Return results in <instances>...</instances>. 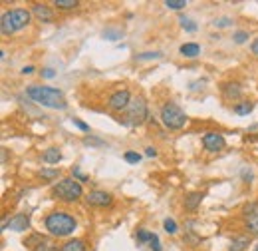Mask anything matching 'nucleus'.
<instances>
[{
  "mask_svg": "<svg viewBox=\"0 0 258 251\" xmlns=\"http://www.w3.org/2000/svg\"><path fill=\"white\" fill-rule=\"evenodd\" d=\"M84 144H86V146H90V144H92V146H102L104 142H102V140H94V138H86Z\"/></svg>",
  "mask_w": 258,
  "mask_h": 251,
  "instance_id": "obj_36",
  "label": "nucleus"
},
{
  "mask_svg": "<svg viewBox=\"0 0 258 251\" xmlns=\"http://www.w3.org/2000/svg\"><path fill=\"white\" fill-rule=\"evenodd\" d=\"M149 246H151V250L153 251H161V244H159V238H157V236H153V240H151Z\"/></svg>",
  "mask_w": 258,
  "mask_h": 251,
  "instance_id": "obj_35",
  "label": "nucleus"
},
{
  "mask_svg": "<svg viewBox=\"0 0 258 251\" xmlns=\"http://www.w3.org/2000/svg\"><path fill=\"white\" fill-rule=\"evenodd\" d=\"M32 14L40 20V22H52L54 20V12L48 4H34L32 6Z\"/></svg>",
  "mask_w": 258,
  "mask_h": 251,
  "instance_id": "obj_12",
  "label": "nucleus"
},
{
  "mask_svg": "<svg viewBox=\"0 0 258 251\" xmlns=\"http://www.w3.org/2000/svg\"><path fill=\"white\" fill-rule=\"evenodd\" d=\"M124 160H126L128 164H139V162H141V156H139L137 152H131V150H129V152L124 154Z\"/></svg>",
  "mask_w": 258,
  "mask_h": 251,
  "instance_id": "obj_27",
  "label": "nucleus"
},
{
  "mask_svg": "<svg viewBox=\"0 0 258 251\" xmlns=\"http://www.w3.org/2000/svg\"><path fill=\"white\" fill-rule=\"evenodd\" d=\"M104 38H110V40H120V38H122V32H120V30H106V32H104Z\"/></svg>",
  "mask_w": 258,
  "mask_h": 251,
  "instance_id": "obj_30",
  "label": "nucleus"
},
{
  "mask_svg": "<svg viewBox=\"0 0 258 251\" xmlns=\"http://www.w3.org/2000/svg\"><path fill=\"white\" fill-rule=\"evenodd\" d=\"M245 218H247V228H249V232H253L255 236H258V210L247 214Z\"/></svg>",
  "mask_w": 258,
  "mask_h": 251,
  "instance_id": "obj_19",
  "label": "nucleus"
},
{
  "mask_svg": "<svg viewBox=\"0 0 258 251\" xmlns=\"http://www.w3.org/2000/svg\"><path fill=\"white\" fill-rule=\"evenodd\" d=\"M249 246H251V238H247V236L235 238V240L231 242V246H229V251H245Z\"/></svg>",
  "mask_w": 258,
  "mask_h": 251,
  "instance_id": "obj_17",
  "label": "nucleus"
},
{
  "mask_svg": "<svg viewBox=\"0 0 258 251\" xmlns=\"http://www.w3.org/2000/svg\"><path fill=\"white\" fill-rule=\"evenodd\" d=\"M149 116V108H147V102L143 96H137L131 100V104L126 110V116L120 118L118 122L124 124V126H141Z\"/></svg>",
  "mask_w": 258,
  "mask_h": 251,
  "instance_id": "obj_5",
  "label": "nucleus"
},
{
  "mask_svg": "<svg viewBox=\"0 0 258 251\" xmlns=\"http://www.w3.org/2000/svg\"><path fill=\"white\" fill-rule=\"evenodd\" d=\"M60 160H62V152L58 148H48L42 154V162H46V164H58Z\"/></svg>",
  "mask_w": 258,
  "mask_h": 251,
  "instance_id": "obj_15",
  "label": "nucleus"
},
{
  "mask_svg": "<svg viewBox=\"0 0 258 251\" xmlns=\"http://www.w3.org/2000/svg\"><path fill=\"white\" fill-rule=\"evenodd\" d=\"M58 176H60V168H50V170L42 168L40 170V178H44V180H56Z\"/></svg>",
  "mask_w": 258,
  "mask_h": 251,
  "instance_id": "obj_20",
  "label": "nucleus"
},
{
  "mask_svg": "<svg viewBox=\"0 0 258 251\" xmlns=\"http://www.w3.org/2000/svg\"><path fill=\"white\" fill-rule=\"evenodd\" d=\"M26 94L30 100H34L36 104H42L46 108H52V110H66L68 108V102L64 98V92L58 90V88H52V86H28L26 88Z\"/></svg>",
  "mask_w": 258,
  "mask_h": 251,
  "instance_id": "obj_1",
  "label": "nucleus"
},
{
  "mask_svg": "<svg viewBox=\"0 0 258 251\" xmlns=\"http://www.w3.org/2000/svg\"><path fill=\"white\" fill-rule=\"evenodd\" d=\"M243 180H247V182H249V180H253V174H251V172H247V170H243Z\"/></svg>",
  "mask_w": 258,
  "mask_h": 251,
  "instance_id": "obj_40",
  "label": "nucleus"
},
{
  "mask_svg": "<svg viewBox=\"0 0 258 251\" xmlns=\"http://www.w3.org/2000/svg\"><path fill=\"white\" fill-rule=\"evenodd\" d=\"M251 48H253V52H255V54L258 56V38L255 40V42H253V46H251Z\"/></svg>",
  "mask_w": 258,
  "mask_h": 251,
  "instance_id": "obj_41",
  "label": "nucleus"
},
{
  "mask_svg": "<svg viewBox=\"0 0 258 251\" xmlns=\"http://www.w3.org/2000/svg\"><path fill=\"white\" fill-rule=\"evenodd\" d=\"M255 210H258V202H253V204H247V206L243 208V214L247 216V214H251V212H255Z\"/></svg>",
  "mask_w": 258,
  "mask_h": 251,
  "instance_id": "obj_34",
  "label": "nucleus"
},
{
  "mask_svg": "<svg viewBox=\"0 0 258 251\" xmlns=\"http://www.w3.org/2000/svg\"><path fill=\"white\" fill-rule=\"evenodd\" d=\"M34 72V66H24L22 68V74H32Z\"/></svg>",
  "mask_w": 258,
  "mask_h": 251,
  "instance_id": "obj_39",
  "label": "nucleus"
},
{
  "mask_svg": "<svg viewBox=\"0 0 258 251\" xmlns=\"http://www.w3.org/2000/svg\"><path fill=\"white\" fill-rule=\"evenodd\" d=\"M179 22H181V26H183L187 32H197V24H195L191 18H185V16H181V18H179Z\"/></svg>",
  "mask_w": 258,
  "mask_h": 251,
  "instance_id": "obj_23",
  "label": "nucleus"
},
{
  "mask_svg": "<svg viewBox=\"0 0 258 251\" xmlns=\"http://www.w3.org/2000/svg\"><path fill=\"white\" fill-rule=\"evenodd\" d=\"M72 124H74L76 128H80L82 132H90V126H88L86 122H82V120H78V118H74V120H72Z\"/></svg>",
  "mask_w": 258,
  "mask_h": 251,
  "instance_id": "obj_32",
  "label": "nucleus"
},
{
  "mask_svg": "<svg viewBox=\"0 0 258 251\" xmlns=\"http://www.w3.org/2000/svg\"><path fill=\"white\" fill-rule=\"evenodd\" d=\"M42 76H44V78H54L56 72H54L52 68H44V70H42Z\"/></svg>",
  "mask_w": 258,
  "mask_h": 251,
  "instance_id": "obj_37",
  "label": "nucleus"
},
{
  "mask_svg": "<svg viewBox=\"0 0 258 251\" xmlns=\"http://www.w3.org/2000/svg\"><path fill=\"white\" fill-rule=\"evenodd\" d=\"M231 22H233L231 18H219V20H215V22H213V26H217V28H227Z\"/></svg>",
  "mask_w": 258,
  "mask_h": 251,
  "instance_id": "obj_31",
  "label": "nucleus"
},
{
  "mask_svg": "<svg viewBox=\"0 0 258 251\" xmlns=\"http://www.w3.org/2000/svg\"><path fill=\"white\" fill-rule=\"evenodd\" d=\"M255 251H258V246H257V248H255Z\"/></svg>",
  "mask_w": 258,
  "mask_h": 251,
  "instance_id": "obj_42",
  "label": "nucleus"
},
{
  "mask_svg": "<svg viewBox=\"0 0 258 251\" xmlns=\"http://www.w3.org/2000/svg\"><path fill=\"white\" fill-rule=\"evenodd\" d=\"M163 228H165V232L171 234V236L177 234V224H175V220H171V218H167V220L163 222Z\"/></svg>",
  "mask_w": 258,
  "mask_h": 251,
  "instance_id": "obj_26",
  "label": "nucleus"
},
{
  "mask_svg": "<svg viewBox=\"0 0 258 251\" xmlns=\"http://www.w3.org/2000/svg\"><path fill=\"white\" fill-rule=\"evenodd\" d=\"M54 6L60 8V10H72V8L78 6V0H56Z\"/></svg>",
  "mask_w": 258,
  "mask_h": 251,
  "instance_id": "obj_21",
  "label": "nucleus"
},
{
  "mask_svg": "<svg viewBox=\"0 0 258 251\" xmlns=\"http://www.w3.org/2000/svg\"><path fill=\"white\" fill-rule=\"evenodd\" d=\"M78 228V222L68 212H52L46 218V230L54 238H70Z\"/></svg>",
  "mask_w": 258,
  "mask_h": 251,
  "instance_id": "obj_2",
  "label": "nucleus"
},
{
  "mask_svg": "<svg viewBox=\"0 0 258 251\" xmlns=\"http://www.w3.org/2000/svg\"><path fill=\"white\" fill-rule=\"evenodd\" d=\"M233 40H235L237 44H243V42H247V40H249V32L239 30V32H235V34H233Z\"/></svg>",
  "mask_w": 258,
  "mask_h": 251,
  "instance_id": "obj_29",
  "label": "nucleus"
},
{
  "mask_svg": "<svg viewBox=\"0 0 258 251\" xmlns=\"http://www.w3.org/2000/svg\"><path fill=\"white\" fill-rule=\"evenodd\" d=\"M225 146H227V140L219 132H209V134L203 136V148L207 152H221Z\"/></svg>",
  "mask_w": 258,
  "mask_h": 251,
  "instance_id": "obj_8",
  "label": "nucleus"
},
{
  "mask_svg": "<svg viewBox=\"0 0 258 251\" xmlns=\"http://www.w3.org/2000/svg\"><path fill=\"white\" fill-rule=\"evenodd\" d=\"M30 18H32V12L28 8H12V10L2 14L0 30H2L4 36H10V34L26 28L30 24Z\"/></svg>",
  "mask_w": 258,
  "mask_h": 251,
  "instance_id": "obj_3",
  "label": "nucleus"
},
{
  "mask_svg": "<svg viewBox=\"0 0 258 251\" xmlns=\"http://www.w3.org/2000/svg\"><path fill=\"white\" fill-rule=\"evenodd\" d=\"M72 178H74V180H78L80 184H82V182H88V180H90V176H86V174H82L78 166H76V168H72Z\"/></svg>",
  "mask_w": 258,
  "mask_h": 251,
  "instance_id": "obj_28",
  "label": "nucleus"
},
{
  "mask_svg": "<svg viewBox=\"0 0 258 251\" xmlns=\"http://www.w3.org/2000/svg\"><path fill=\"white\" fill-rule=\"evenodd\" d=\"M131 94H129V90H118V92H114L112 96H110V100H108V108L112 110V112H126L128 110V106L131 104Z\"/></svg>",
  "mask_w": 258,
  "mask_h": 251,
  "instance_id": "obj_7",
  "label": "nucleus"
},
{
  "mask_svg": "<svg viewBox=\"0 0 258 251\" xmlns=\"http://www.w3.org/2000/svg\"><path fill=\"white\" fill-rule=\"evenodd\" d=\"M179 52H181V56H185V58H197V56L201 54V46H199L197 42H187V44H183V46L179 48Z\"/></svg>",
  "mask_w": 258,
  "mask_h": 251,
  "instance_id": "obj_14",
  "label": "nucleus"
},
{
  "mask_svg": "<svg viewBox=\"0 0 258 251\" xmlns=\"http://www.w3.org/2000/svg\"><path fill=\"white\" fill-rule=\"evenodd\" d=\"M4 230L8 228V230H12V232H16V234H22V232H26L28 228H30V218L26 216V214H16L12 220H8L4 226H2Z\"/></svg>",
  "mask_w": 258,
  "mask_h": 251,
  "instance_id": "obj_10",
  "label": "nucleus"
},
{
  "mask_svg": "<svg viewBox=\"0 0 258 251\" xmlns=\"http://www.w3.org/2000/svg\"><path fill=\"white\" fill-rule=\"evenodd\" d=\"M60 251H88V248L84 240H70L60 248Z\"/></svg>",
  "mask_w": 258,
  "mask_h": 251,
  "instance_id": "obj_16",
  "label": "nucleus"
},
{
  "mask_svg": "<svg viewBox=\"0 0 258 251\" xmlns=\"http://www.w3.org/2000/svg\"><path fill=\"white\" fill-rule=\"evenodd\" d=\"M86 202H88V206H94V208H106V206H112L114 198H112V194H108V192L94 190V192H90V194L86 196Z\"/></svg>",
  "mask_w": 258,
  "mask_h": 251,
  "instance_id": "obj_9",
  "label": "nucleus"
},
{
  "mask_svg": "<svg viewBox=\"0 0 258 251\" xmlns=\"http://www.w3.org/2000/svg\"><path fill=\"white\" fill-rule=\"evenodd\" d=\"M145 156H147V158H155V156H157V150H155V148H151V146H149V148H147V150H145Z\"/></svg>",
  "mask_w": 258,
  "mask_h": 251,
  "instance_id": "obj_38",
  "label": "nucleus"
},
{
  "mask_svg": "<svg viewBox=\"0 0 258 251\" xmlns=\"http://www.w3.org/2000/svg\"><path fill=\"white\" fill-rule=\"evenodd\" d=\"M221 92H223V96H225L227 100H239L241 94H243V88H241L239 82H225V84L221 86Z\"/></svg>",
  "mask_w": 258,
  "mask_h": 251,
  "instance_id": "obj_11",
  "label": "nucleus"
},
{
  "mask_svg": "<svg viewBox=\"0 0 258 251\" xmlns=\"http://www.w3.org/2000/svg\"><path fill=\"white\" fill-rule=\"evenodd\" d=\"M201 202H203V194H199V192H191V194H187V196H185L183 206H185V210H187V212H195V210L201 206Z\"/></svg>",
  "mask_w": 258,
  "mask_h": 251,
  "instance_id": "obj_13",
  "label": "nucleus"
},
{
  "mask_svg": "<svg viewBox=\"0 0 258 251\" xmlns=\"http://www.w3.org/2000/svg\"><path fill=\"white\" fill-rule=\"evenodd\" d=\"M161 56H163L161 52H141V54L135 56V60H157Z\"/></svg>",
  "mask_w": 258,
  "mask_h": 251,
  "instance_id": "obj_25",
  "label": "nucleus"
},
{
  "mask_svg": "<svg viewBox=\"0 0 258 251\" xmlns=\"http://www.w3.org/2000/svg\"><path fill=\"white\" fill-rule=\"evenodd\" d=\"M165 6L171 10H183L187 6V2L185 0H165Z\"/></svg>",
  "mask_w": 258,
  "mask_h": 251,
  "instance_id": "obj_24",
  "label": "nucleus"
},
{
  "mask_svg": "<svg viewBox=\"0 0 258 251\" xmlns=\"http://www.w3.org/2000/svg\"><path fill=\"white\" fill-rule=\"evenodd\" d=\"M52 194H54L58 200L72 204V202H78V200L84 196V188H82V184H80L78 180H74V178H64V180H60L58 184H54Z\"/></svg>",
  "mask_w": 258,
  "mask_h": 251,
  "instance_id": "obj_4",
  "label": "nucleus"
},
{
  "mask_svg": "<svg viewBox=\"0 0 258 251\" xmlns=\"http://www.w3.org/2000/svg\"><path fill=\"white\" fill-rule=\"evenodd\" d=\"M161 122L167 130H181L187 124V114L177 104L169 102L161 108Z\"/></svg>",
  "mask_w": 258,
  "mask_h": 251,
  "instance_id": "obj_6",
  "label": "nucleus"
},
{
  "mask_svg": "<svg viewBox=\"0 0 258 251\" xmlns=\"http://www.w3.org/2000/svg\"><path fill=\"white\" fill-rule=\"evenodd\" d=\"M233 110H235L237 116H249L255 110V104L253 102H239V104H235Z\"/></svg>",
  "mask_w": 258,
  "mask_h": 251,
  "instance_id": "obj_18",
  "label": "nucleus"
},
{
  "mask_svg": "<svg viewBox=\"0 0 258 251\" xmlns=\"http://www.w3.org/2000/svg\"><path fill=\"white\" fill-rule=\"evenodd\" d=\"M34 251H58V248H54L52 244H44V242H42L40 246H36V250Z\"/></svg>",
  "mask_w": 258,
  "mask_h": 251,
  "instance_id": "obj_33",
  "label": "nucleus"
},
{
  "mask_svg": "<svg viewBox=\"0 0 258 251\" xmlns=\"http://www.w3.org/2000/svg\"><path fill=\"white\" fill-rule=\"evenodd\" d=\"M153 236H155L153 232H147V230H139L135 238H137V242H139V244H151Z\"/></svg>",
  "mask_w": 258,
  "mask_h": 251,
  "instance_id": "obj_22",
  "label": "nucleus"
}]
</instances>
